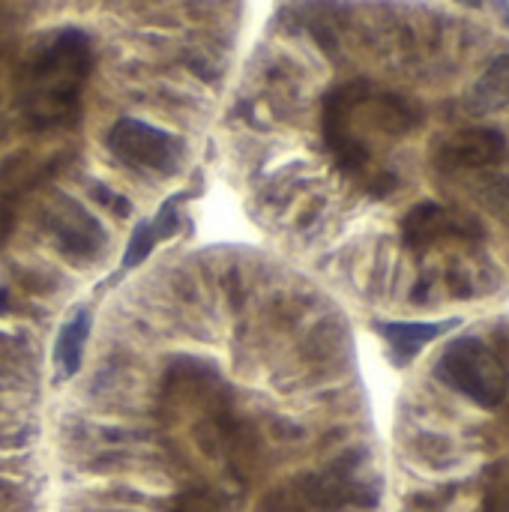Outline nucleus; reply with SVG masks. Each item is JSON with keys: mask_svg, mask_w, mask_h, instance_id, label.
Returning <instances> with one entry per match:
<instances>
[{"mask_svg": "<svg viewBox=\"0 0 509 512\" xmlns=\"http://www.w3.org/2000/svg\"><path fill=\"white\" fill-rule=\"evenodd\" d=\"M453 327H456V321H444V324H384L381 333H384V339H387V345L393 351V360L399 366H405L408 360L417 357V351L423 345H429L435 336H441V333H447Z\"/></svg>", "mask_w": 509, "mask_h": 512, "instance_id": "7", "label": "nucleus"}, {"mask_svg": "<svg viewBox=\"0 0 509 512\" xmlns=\"http://www.w3.org/2000/svg\"><path fill=\"white\" fill-rule=\"evenodd\" d=\"M6 306H9V294H6V291L0 288V312H3Z\"/></svg>", "mask_w": 509, "mask_h": 512, "instance_id": "16", "label": "nucleus"}, {"mask_svg": "<svg viewBox=\"0 0 509 512\" xmlns=\"http://www.w3.org/2000/svg\"><path fill=\"white\" fill-rule=\"evenodd\" d=\"M180 201H183V195L180 198H174V201H168V204H162V210L153 216V234H156V240H168L177 228H180Z\"/></svg>", "mask_w": 509, "mask_h": 512, "instance_id": "12", "label": "nucleus"}, {"mask_svg": "<svg viewBox=\"0 0 509 512\" xmlns=\"http://www.w3.org/2000/svg\"><path fill=\"white\" fill-rule=\"evenodd\" d=\"M87 336H90V315L81 309L60 327L57 342H54V363H57L60 378H72L78 372Z\"/></svg>", "mask_w": 509, "mask_h": 512, "instance_id": "8", "label": "nucleus"}, {"mask_svg": "<svg viewBox=\"0 0 509 512\" xmlns=\"http://www.w3.org/2000/svg\"><path fill=\"white\" fill-rule=\"evenodd\" d=\"M165 390H192V393H219L225 390L219 372L204 360H174L165 369Z\"/></svg>", "mask_w": 509, "mask_h": 512, "instance_id": "9", "label": "nucleus"}, {"mask_svg": "<svg viewBox=\"0 0 509 512\" xmlns=\"http://www.w3.org/2000/svg\"><path fill=\"white\" fill-rule=\"evenodd\" d=\"M486 512H509V483H501L498 489L489 492V498H486Z\"/></svg>", "mask_w": 509, "mask_h": 512, "instance_id": "14", "label": "nucleus"}, {"mask_svg": "<svg viewBox=\"0 0 509 512\" xmlns=\"http://www.w3.org/2000/svg\"><path fill=\"white\" fill-rule=\"evenodd\" d=\"M108 150L114 159L135 171H156V174H174L183 162V144L171 132L135 120L120 117L108 132Z\"/></svg>", "mask_w": 509, "mask_h": 512, "instance_id": "3", "label": "nucleus"}, {"mask_svg": "<svg viewBox=\"0 0 509 512\" xmlns=\"http://www.w3.org/2000/svg\"><path fill=\"white\" fill-rule=\"evenodd\" d=\"M90 195H93V201H96V204H102V207H105V210H111V213H120V216H123V213H129V201H126L120 192H111L108 186H93V192H90Z\"/></svg>", "mask_w": 509, "mask_h": 512, "instance_id": "13", "label": "nucleus"}, {"mask_svg": "<svg viewBox=\"0 0 509 512\" xmlns=\"http://www.w3.org/2000/svg\"><path fill=\"white\" fill-rule=\"evenodd\" d=\"M459 3H465V6H480L483 0H459Z\"/></svg>", "mask_w": 509, "mask_h": 512, "instance_id": "17", "label": "nucleus"}, {"mask_svg": "<svg viewBox=\"0 0 509 512\" xmlns=\"http://www.w3.org/2000/svg\"><path fill=\"white\" fill-rule=\"evenodd\" d=\"M93 63V42L84 30L63 27L48 36L24 60L18 78V96L27 123L33 129L72 126Z\"/></svg>", "mask_w": 509, "mask_h": 512, "instance_id": "1", "label": "nucleus"}, {"mask_svg": "<svg viewBox=\"0 0 509 512\" xmlns=\"http://www.w3.org/2000/svg\"><path fill=\"white\" fill-rule=\"evenodd\" d=\"M504 159H507V138L498 129H465L453 135L438 153V165L444 171L486 168V165H501Z\"/></svg>", "mask_w": 509, "mask_h": 512, "instance_id": "6", "label": "nucleus"}, {"mask_svg": "<svg viewBox=\"0 0 509 512\" xmlns=\"http://www.w3.org/2000/svg\"><path fill=\"white\" fill-rule=\"evenodd\" d=\"M156 243H159V240H156V234H153V225H150V222H141V225L132 231L129 246H126V252H123V267H135V264L147 261V255L153 252Z\"/></svg>", "mask_w": 509, "mask_h": 512, "instance_id": "11", "label": "nucleus"}, {"mask_svg": "<svg viewBox=\"0 0 509 512\" xmlns=\"http://www.w3.org/2000/svg\"><path fill=\"white\" fill-rule=\"evenodd\" d=\"M402 237L411 249H429L441 240H480L483 225L474 216L447 210L441 204H417L405 219H402Z\"/></svg>", "mask_w": 509, "mask_h": 512, "instance_id": "5", "label": "nucleus"}, {"mask_svg": "<svg viewBox=\"0 0 509 512\" xmlns=\"http://www.w3.org/2000/svg\"><path fill=\"white\" fill-rule=\"evenodd\" d=\"M435 378L483 408L504 405L509 393V375L504 363L486 342L474 336H462L441 351L435 363Z\"/></svg>", "mask_w": 509, "mask_h": 512, "instance_id": "2", "label": "nucleus"}, {"mask_svg": "<svg viewBox=\"0 0 509 512\" xmlns=\"http://www.w3.org/2000/svg\"><path fill=\"white\" fill-rule=\"evenodd\" d=\"M42 225L51 234L57 252L72 261H93L105 246V228L99 225V219L66 195L51 201Z\"/></svg>", "mask_w": 509, "mask_h": 512, "instance_id": "4", "label": "nucleus"}, {"mask_svg": "<svg viewBox=\"0 0 509 512\" xmlns=\"http://www.w3.org/2000/svg\"><path fill=\"white\" fill-rule=\"evenodd\" d=\"M492 3H495V9H498L501 21L509 27V0H492Z\"/></svg>", "mask_w": 509, "mask_h": 512, "instance_id": "15", "label": "nucleus"}, {"mask_svg": "<svg viewBox=\"0 0 509 512\" xmlns=\"http://www.w3.org/2000/svg\"><path fill=\"white\" fill-rule=\"evenodd\" d=\"M471 102L477 111H501L509 105V54L498 57L477 81Z\"/></svg>", "mask_w": 509, "mask_h": 512, "instance_id": "10", "label": "nucleus"}]
</instances>
